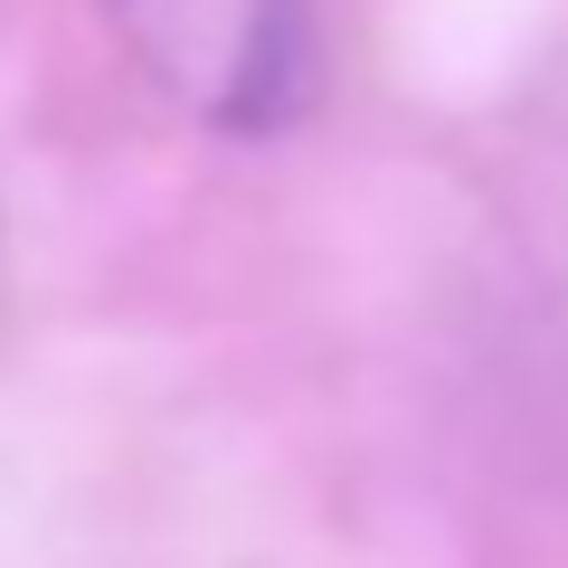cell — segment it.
Returning a JSON list of instances; mask_svg holds the SVG:
<instances>
[{"instance_id":"1","label":"cell","mask_w":568,"mask_h":568,"mask_svg":"<svg viewBox=\"0 0 568 568\" xmlns=\"http://www.w3.org/2000/svg\"><path fill=\"white\" fill-rule=\"evenodd\" d=\"M123 58L209 133H275L313 95L304 0H104Z\"/></svg>"}]
</instances>
